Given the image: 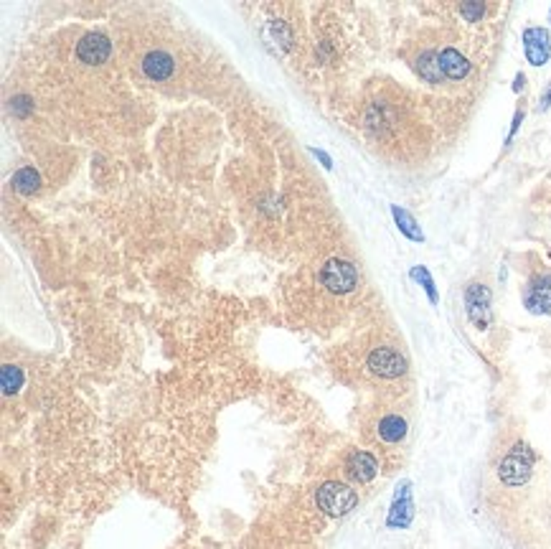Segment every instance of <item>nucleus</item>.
Masks as SVG:
<instances>
[{"label":"nucleus","mask_w":551,"mask_h":549,"mask_svg":"<svg viewBox=\"0 0 551 549\" xmlns=\"http://www.w3.org/2000/svg\"><path fill=\"white\" fill-rule=\"evenodd\" d=\"M379 438L383 443H401L406 438V420L401 415H386L379 420Z\"/></svg>","instance_id":"nucleus-13"},{"label":"nucleus","mask_w":551,"mask_h":549,"mask_svg":"<svg viewBox=\"0 0 551 549\" xmlns=\"http://www.w3.org/2000/svg\"><path fill=\"white\" fill-rule=\"evenodd\" d=\"M412 280H417L419 285L424 287V292H427V298H430V303H437V290H435V280H432L430 270L422 267V265H417V267H412Z\"/></svg>","instance_id":"nucleus-18"},{"label":"nucleus","mask_w":551,"mask_h":549,"mask_svg":"<svg viewBox=\"0 0 551 549\" xmlns=\"http://www.w3.org/2000/svg\"><path fill=\"white\" fill-rule=\"evenodd\" d=\"M366 366H369L371 374L381 376V379H399V376L406 374V359L391 346L374 349L366 359Z\"/></svg>","instance_id":"nucleus-5"},{"label":"nucleus","mask_w":551,"mask_h":549,"mask_svg":"<svg viewBox=\"0 0 551 549\" xmlns=\"http://www.w3.org/2000/svg\"><path fill=\"white\" fill-rule=\"evenodd\" d=\"M460 13L465 16V21L478 24V21L485 16V6H483V3H463V6H460Z\"/></svg>","instance_id":"nucleus-19"},{"label":"nucleus","mask_w":551,"mask_h":549,"mask_svg":"<svg viewBox=\"0 0 551 549\" xmlns=\"http://www.w3.org/2000/svg\"><path fill=\"white\" fill-rule=\"evenodd\" d=\"M523 303L531 313H551V274H539L528 282V290L523 292Z\"/></svg>","instance_id":"nucleus-9"},{"label":"nucleus","mask_w":551,"mask_h":549,"mask_svg":"<svg viewBox=\"0 0 551 549\" xmlns=\"http://www.w3.org/2000/svg\"><path fill=\"white\" fill-rule=\"evenodd\" d=\"M437 58H440L442 74L450 76V79H465V76L470 74V61H468L458 48H453V46L442 48V51L437 53Z\"/></svg>","instance_id":"nucleus-12"},{"label":"nucleus","mask_w":551,"mask_h":549,"mask_svg":"<svg viewBox=\"0 0 551 549\" xmlns=\"http://www.w3.org/2000/svg\"><path fill=\"white\" fill-rule=\"evenodd\" d=\"M414 519V501H412V483L409 481H401L396 486L394 501H391L389 516H386V524L391 529H406Z\"/></svg>","instance_id":"nucleus-6"},{"label":"nucleus","mask_w":551,"mask_h":549,"mask_svg":"<svg viewBox=\"0 0 551 549\" xmlns=\"http://www.w3.org/2000/svg\"><path fill=\"white\" fill-rule=\"evenodd\" d=\"M541 110H546V107H551V84H549V87H546V92L544 94H541Z\"/></svg>","instance_id":"nucleus-21"},{"label":"nucleus","mask_w":551,"mask_h":549,"mask_svg":"<svg viewBox=\"0 0 551 549\" xmlns=\"http://www.w3.org/2000/svg\"><path fill=\"white\" fill-rule=\"evenodd\" d=\"M521 120H523V112H516V117H513V125H511V135H508V143H511V138L516 135V130H518V125H521Z\"/></svg>","instance_id":"nucleus-22"},{"label":"nucleus","mask_w":551,"mask_h":549,"mask_svg":"<svg viewBox=\"0 0 551 549\" xmlns=\"http://www.w3.org/2000/svg\"><path fill=\"white\" fill-rule=\"evenodd\" d=\"M417 71L419 76H422L424 82H430V84H440L442 82V69H440V58H437L435 51H424L422 56H419L417 61Z\"/></svg>","instance_id":"nucleus-15"},{"label":"nucleus","mask_w":551,"mask_h":549,"mask_svg":"<svg viewBox=\"0 0 551 549\" xmlns=\"http://www.w3.org/2000/svg\"><path fill=\"white\" fill-rule=\"evenodd\" d=\"M0 386H3L6 394L18 391L24 386V371L18 366H13V364H6V366H3V374H0Z\"/></svg>","instance_id":"nucleus-17"},{"label":"nucleus","mask_w":551,"mask_h":549,"mask_svg":"<svg viewBox=\"0 0 551 549\" xmlns=\"http://www.w3.org/2000/svg\"><path fill=\"white\" fill-rule=\"evenodd\" d=\"M465 313L470 323L480 331H485L493 321V310H490V290L483 282H470L465 287Z\"/></svg>","instance_id":"nucleus-4"},{"label":"nucleus","mask_w":551,"mask_h":549,"mask_svg":"<svg viewBox=\"0 0 551 549\" xmlns=\"http://www.w3.org/2000/svg\"><path fill=\"white\" fill-rule=\"evenodd\" d=\"M523 51L528 64L544 66L551 56V39L546 29H526L523 31Z\"/></svg>","instance_id":"nucleus-8"},{"label":"nucleus","mask_w":551,"mask_h":549,"mask_svg":"<svg viewBox=\"0 0 551 549\" xmlns=\"http://www.w3.org/2000/svg\"><path fill=\"white\" fill-rule=\"evenodd\" d=\"M320 282H323L325 290L336 292V295H346L359 285V272H356V265L349 260L333 257L323 265L320 270Z\"/></svg>","instance_id":"nucleus-3"},{"label":"nucleus","mask_w":551,"mask_h":549,"mask_svg":"<svg viewBox=\"0 0 551 549\" xmlns=\"http://www.w3.org/2000/svg\"><path fill=\"white\" fill-rule=\"evenodd\" d=\"M26 102H29V100H26V97H16V100H13L11 105H13V110H16L18 115H26V112H29V107H26Z\"/></svg>","instance_id":"nucleus-20"},{"label":"nucleus","mask_w":551,"mask_h":549,"mask_svg":"<svg viewBox=\"0 0 551 549\" xmlns=\"http://www.w3.org/2000/svg\"><path fill=\"white\" fill-rule=\"evenodd\" d=\"M534 450L528 448L526 443H516L508 453L503 456V461L498 463V478L500 483L518 488L526 486L531 473H534Z\"/></svg>","instance_id":"nucleus-1"},{"label":"nucleus","mask_w":551,"mask_h":549,"mask_svg":"<svg viewBox=\"0 0 551 549\" xmlns=\"http://www.w3.org/2000/svg\"><path fill=\"white\" fill-rule=\"evenodd\" d=\"M549 21H551V13H549Z\"/></svg>","instance_id":"nucleus-25"},{"label":"nucleus","mask_w":551,"mask_h":549,"mask_svg":"<svg viewBox=\"0 0 551 549\" xmlns=\"http://www.w3.org/2000/svg\"><path fill=\"white\" fill-rule=\"evenodd\" d=\"M346 471L354 481L359 483H369V481L376 478L379 473V461L371 456V453H366V450H351L349 458H346Z\"/></svg>","instance_id":"nucleus-10"},{"label":"nucleus","mask_w":551,"mask_h":549,"mask_svg":"<svg viewBox=\"0 0 551 549\" xmlns=\"http://www.w3.org/2000/svg\"><path fill=\"white\" fill-rule=\"evenodd\" d=\"M315 503L328 516H346L359 503V493L351 486L341 483V481H325L315 491Z\"/></svg>","instance_id":"nucleus-2"},{"label":"nucleus","mask_w":551,"mask_h":549,"mask_svg":"<svg viewBox=\"0 0 551 549\" xmlns=\"http://www.w3.org/2000/svg\"><path fill=\"white\" fill-rule=\"evenodd\" d=\"M513 89H516V92H521V89H523V74L516 76V84H513Z\"/></svg>","instance_id":"nucleus-24"},{"label":"nucleus","mask_w":551,"mask_h":549,"mask_svg":"<svg viewBox=\"0 0 551 549\" xmlns=\"http://www.w3.org/2000/svg\"><path fill=\"white\" fill-rule=\"evenodd\" d=\"M112 53V43L105 34H87L81 36L79 43H76V56H79L81 64L97 66L105 64Z\"/></svg>","instance_id":"nucleus-7"},{"label":"nucleus","mask_w":551,"mask_h":549,"mask_svg":"<svg viewBox=\"0 0 551 549\" xmlns=\"http://www.w3.org/2000/svg\"><path fill=\"white\" fill-rule=\"evenodd\" d=\"M313 153H315V155H318L320 160H323L325 168H333V160H331V155H328V153H323V150H313Z\"/></svg>","instance_id":"nucleus-23"},{"label":"nucleus","mask_w":551,"mask_h":549,"mask_svg":"<svg viewBox=\"0 0 551 549\" xmlns=\"http://www.w3.org/2000/svg\"><path fill=\"white\" fill-rule=\"evenodd\" d=\"M38 186H41V175H38V170L36 168H18L16 173H13V188H16L18 193H34V191H38Z\"/></svg>","instance_id":"nucleus-16"},{"label":"nucleus","mask_w":551,"mask_h":549,"mask_svg":"<svg viewBox=\"0 0 551 549\" xmlns=\"http://www.w3.org/2000/svg\"><path fill=\"white\" fill-rule=\"evenodd\" d=\"M391 217H394L396 227H399V232L404 234V237H409L412 242H424L422 229H419L417 219H414L409 211L401 209V206H391Z\"/></svg>","instance_id":"nucleus-14"},{"label":"nucleus","mask_w":551,"mask_h":549,"mask_svg":"<svg viewBox=\"0 0 551 549\" xmlns=\"http://www.w3.org/2000/svg\"><path fill=\"white\" fill-rule=\"evenodd\" d=\"M143 71H145V76L153 79V82H165V79L173 76L175 61H173V56L165 51H150L145 58H143Z\"/></svg>","instance_id":"nucleus-11"}]
</instances>
